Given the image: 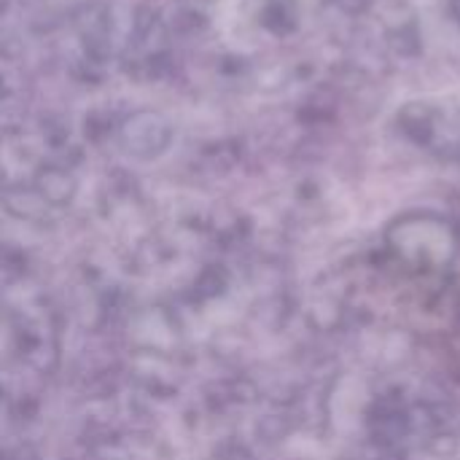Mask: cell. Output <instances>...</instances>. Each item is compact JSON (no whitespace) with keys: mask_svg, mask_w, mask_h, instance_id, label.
Listing matches in <instances>:
<instances>
[{"mask_svg":"<svg viewBox=\"0 0 460 460\" xmlns=\"http://www.w3.org/2000/svg\"><path fill=\"white\" fill-rule=\"evenodd\" d=\"M170 137H172V124L162 111H151V108L132 111L119 127L121 146L137 156L159 154L170 143Z\"/></svg>","mask_w":460,"mask_h":460,"instance_id":"6da1fadb","label":"cell"},{"mask_svg":"<svg viewBox=\"0 0 460 460\" xmlns=\"http://www.w3.org/2000/svg\"><path fill=\"white\" fill-rule=\"evenodd\" d=\"M329 5H334L337 11L342 13H350V16H358V13H367L372 8L375 0H326Z\"/></svg>","mask_w":460,"mask_h":460,"instance_id":"7a4b0ae2","label":"cell"},{"mask_svg":"<svg viewBox=\"0 0 460 460\" xmlns=\"http://www.w3.org/2000/svg\"><path fill=\"white\" fill-rule=\"evenodd\" d=\"M450 11L456 13V22L460 24V0H453V3H450Z\"/></svg>","mask_w":460,"mask_h":460,"instance_id":"3957f363","label":"cell"}]
</instances>
